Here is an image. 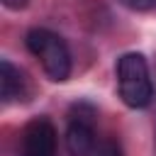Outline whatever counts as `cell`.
<instances>
[{"label":"cell","instance_id":"6da1fadb","mask_svg":"<svg viewBox=\"0 0 156 156\" xmlns=\"http://www.w3.org/2000/svg\"><path fill=\"white\" fill-rule=\"evenodd\" d=\"M117 93L122 102L132 110H144L154 98V85L149 76V63L144 54L127 51L117 58Z\"/></svg>","mask_w":156,"mask_h":156},{"label":"cell","instance_id":"7a4b0ae2","mask_svg":"<svg viewBox=\"0 0 156 156\" xmlns=\"http://www.w3.org/2000/svg\"><path fill=\"white\" fill-rule=\"evenodd\" d=\"M24 44L39 58L44 73L54 83L68 80V76H71V51H68V44L63 41V37H58L56 32H51L46 27H32L24 37Z\"/></svg>","mask_w":156,"mask_h":156},{"label":"cell","instance_id":"3957f363","mask_svg":"<svg viewBox=\"0 0 156 156\" xmlns=\"http://www.w3.org/2000/svg\"><path fill=\"white\" fill-rule=\"evenodd\" d=\"M20 156H56V127L49 117H34L24 124Z\"/></svg>","mask_w":156,"mask_h":156},{"label":"cell","instance_id":"277c9868","mask_svg":"<svg viewBox=\"0 0 156 156\" xmlns=\"http://www.w3.org/2000/svg\"><path fill=\"white\" fill-rule=\"evenodd\" d=\"M98 149V136H95V124L93 115H71L68 127H66V151L71 156H95Z\"/></svg>","mask_w":156,"mask_h":156},{"label":"cell","instance_id":"5b68a950","mask_svg":"<svg viewBox=\"0 0 156 156\" xmlns=\"http://www.w3.org/2000/svg\"><path fill=\"white\" fill-rule=\"evenodd\" d=\"M29 93V83L24 71H20L15 63H10L7 58L0 61V98L2 102H15V100H24Z\"/></svg>","mask_w":156,"mask_h":156},{"label":"cell","instance_id":"8992f818","mask_svg":"<svg viewBox=\"0 0 156 156\" xmlns=\"http://www.w3.org/2000/svg\"><path fill=\"white\" fill-rule=\"evenodd\" d=\"M95 156H124V151L117 139H102L95 149Z\"/></svg>","mask_w":156,"mask_h":156},{"label":"cell","instance_id":"52a82bcc","mask_svg":"<svg viewBox=\"0 0 156 156\" xmlns=\"http://www.w3.org/2000/svg\"><path fill=\"white\" fill-rule=\"evenodd\" d=\"M127 10H134V12H149L156 7V0H119Z\"/></svg>","mask_w":156,"mask_h":156},{"label":"cell","instance_id":"ba28073f","mask_svg":"<svg viewBox=\"0 0 156 156\" xmlns=\"http://www.w3.org/2000/svg\"><path fill=\"white\" fill-rule=\"evenodd\" d=\"M27 2L29 0H2V5L7 10H22V7H27Z\"/></svg>","mask_w":156,"mask_h":156}]
</instances>
